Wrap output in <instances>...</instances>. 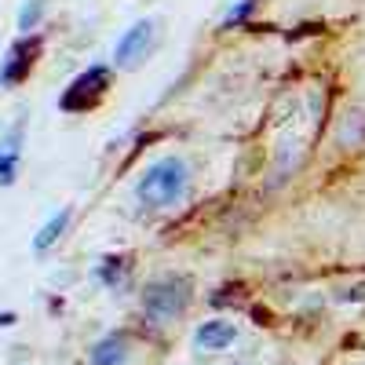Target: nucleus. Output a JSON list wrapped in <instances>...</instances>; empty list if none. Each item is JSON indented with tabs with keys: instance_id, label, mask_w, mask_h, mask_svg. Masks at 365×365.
<instances>
[{
	"instance_id": "1",
	"label": "nucleus",
	"mask_w": 365,
	"mask_h": 365,
	"mask_svg": "<svg viewBox=\"0 0 365 365\" xmlns=\"http://www.w3.org/2000/svg\"><path fill=\"white\" fill-rule=\"evenodd\" d=\"M190 190V165L182 158H161L154 161L135 182V197L146 208H168Z\"/></svg>"
},
{
	"instance_id": "2",
	"label": "nucleus",
	"mask_w": 365,
	"mask_h": 365,
	"mask_svg": "<svg viewBox=\"0 0 365 365\" xmlns=\"http://www.w3.org/2000/svg\"><path fill=\"white\" fill-rule=\"evenodd\" d=\"M190 278H182V274H165V278L150 282L146 292H143V311L154 318V322H172L175 314L187 311L190 303Z\"/></svg>"
},
{
	"instance_id": "3",
	"label": "nucleus",
	"mask_w": 365,
	"mask_h": 365,
	"mask_svg": "<svg viewBox=\"0 0 365 365\" xmlns=\"http://www.w3.org/2000/svg\"><path fill=\"white\" fill-rule=\"evenodd\" d=\"M106 88H110V70H106V66H91V70H84V73L63 91L58 106H63L66 113H88V110H96V106L103 103Z\"/></svg>"
},
{
	"instance_id": "4",
	"label": "nucleus",
	"mask_w": 365,
	"mask_h": 365,
	"mask_svg": "<svg viewBox=\"0 0 365 365\" xmlns=\"http://www.w3.org/2000/svg\"><path fill=\"white\" fill-rule=\"evenodd\" d=\"M150 44H154V22H150V19H139L132 29H125V37L117 41L113 63H117L120 70H135L143 58H146Z\"/></svg>"
},
{
	"instance_id": "5",
	"label": "nucleus",
	"mask_w": 365,
	"mask_h": 365,
	"mask_svg": "<svg viewBox=\"0 0 365 365\" xmlns=\"http://www.w3.org/2000/svg\"><path fill=\"white\" fill-rule=\"evenodd\" d=\"M37 51H41V44H37V41H19V44L11 48V55H8V63L0 66V84H4V88L22 84V81L29 77V70H34Z\"/></svg>"
},
{
	"instance_id": "6",
	"label": "nucleus",
	"mask_w": 365,
	"mask_h": 365,
	"mask_svg": "<svg viewBox=\"0 0 365 365\" xmlns=\"http://www.w3.org/2000/svg\"><path fill=\"white\" fill-rule=\"evenodd\" d=\"M22 135H26V125H15L4 143H0V187H11L15 175H19V146H22Z\"/></svg>"
},
{
	"instance_id": "7",
	"label": "nucleus",
	"mask_w": 365,
	"mask_h": 365,
	"mask_svg": "<svg viewBox=\"0 0 365 365\" xmlns=\"http://www.w3.org/2000/svg\"><path fill=\"white\" fill-rule=\"evenodd\" d=\"M197 347L201 351H227L234 340H237V329L230 325V322H205L201 329H197Z\"/></svg>"
},
{
	"instance_id": "8",
	"label": "nucleus",
	"mask_w": 365,
	"mask_h": 365,
	"mask_svg": "<svg viewBox=\"0 0 365 365\" xmlns=\"http://www.w3.org/2000/svg\"><path fill=\"white\" fill-rule=\"evenodd\" d=\"M125 361H128L125 336H106L91 347V365H125Z\"/></svg>"
},
{
	"instance_id": "9",
	"label": "nucleus",
	"mask_w": 365,
	"mask_h": 365,
	"mask_svg": "<svg viewBox=\"0 0 365 365\" xmlns=\"http://www.w3.org/2000/svg\"><path fill=\"white\" fill-rule=\"evenodd\" d=\"M66 227H70V208L55 212V216H51V220H48L44 227H41V234L34 237V252H48V249L55 245V241L66 234Z\"/></svg>"
},
{
	"instance_id": "10",
	"label": "nucleus",
	"mask_w": 365,
	"mask_h": 365,
	"mask_svg": "<svg viewBox=\"0 0 365 365\" xmlns=\"http://www.w3.org/2000/svg\"><path fill=\"white\" fill-rule=\"evenodd\" d=\"M44 19V0H26L22 11H19V29L22 34H29V29H37Z\"/></svg>"
},
{
	"instance_id": "11",
	"label": "nucleus",
	"mask_w": 365,
	"mask_h": 365,
	"mask_svg": "<svg viewBox=\"0 0 365 365\" xmlns=\"http://www.w3.org/2000/svg\"><path fill=\"white\" fill-rule=\"evenodd\" d=\"M256 4H259V0H241V4H234V8L227 11V19H223V29H234L237 22H245V19L256 11Z\"/></svg>"
}]
</instances>
